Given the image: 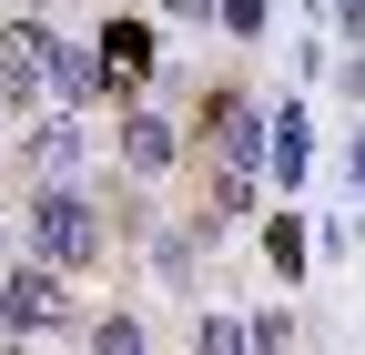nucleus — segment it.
<instances>
[{"label":"nucleus","mask_w":365,"mask_h":355,"mask_svg":"<svg viewBox=\"0 0 365 355\" xmlns=\"http://www.w3.org/2000/svg\"><path fill=\"white\" fill-rule=\"evenodd\" d=\"M213 21L234 31V41H254V31H264V0H213Z\"/></svg>","instance_id":"obj_14"},{"label":"nucleus","mask_w":365,"mask_h":355,"mask_svg":"<svg viewBox=\"0 0 365 355\" xmlns=\"http://www.w3.org/2000/svg\"><path fill=\"white\" fill-rule=\"evenodd\" d=\"M0 335H11V315H0Z\"/></svg>","instance_id":"obj_20"},{"label":"nucleus","mask_w":365,"mask_h":355,"mask_svg":"<svg viewBox=\"0 0 365 355\" xmlns=\"http://www.w3.org/2000/svg\"><path fill=\"white\" fill-rule=\"evenodd\" d=\"M264 254H274V274H304V224H294V213H274V224H264Z\"/></svg>","instance_id":"obj_11"},{"label":"nucleus","mask_w":365,"mask_h":355,"mask_svg":"<svg viewBox=\"0 0 365 355\" xmlns=\"http://www.w3.org/2000/svg\"><path fill=\"white\" fill-rule=\"evenodd\" d=\"M91 355H153L143 315H91Z\"/></svg>","instance_id":"obj_10"},{"label":"nucleus","mask_w":365,"mask_h":355,"mask_svg":"<svg viewBox=\"0 0 365 355\" xmlns=\"http://www.w3.org/2000/svg\"><path fill=\"white\" fill-rule=\"evenodd\" d=\"M163 11H173V21H213V0H163Z\"/></svg>","instance_id":"obj_16"},{"label":"nucleus","mask_w":365,"mask_h":355,"mask_svg":"<svg viewBox=\"0 0 365 355\" xmlns=\"http://www.w3.org/2000/svg\"><path fill=\"white\" fill-rule=\"evenodd\" d=\"M335 21H345V41L365 51V0H335Z\"/></svg>","instance_id":"obj_15"},{"label":"nucleus","mask_w":365,"mask_h":355,"mask_svg":"<svg viewBox=\"0 0 365 355\" xmlns=\"http://www.w3.org/2000/svg\"><path fill=\"white\" fill-rule=\"evenodd\" d=\"M294 345V315H284V304H264V315L244 325V355H284Z\"/></svg>","instance_id":"obj_12"},{"label":"nucleus","mask_w":365,"mask_h":355,"mask_svg":"<svg viewBox=\"0 0 365 355\" xmlns=\"http://www.w3.org/2000/svg\"><path fill=\"white\" fill-rule=\"evenodd\" d=\"M0 315H11V335H51L71 325V274H51V264H0Z\"/></svg>","instance_id":"obj_3"},{"label":"nucleus","mask_w":365,"mask_h":355,"mask_svg":"<svg viewBox=\"0 0 365 355\" xmlns=\"http://www.w3.org/2000/svg\"><path fill=\"white\" fill-rule=\"evenodd\" d=\"M304 163H314L304 112H294V102H274V112H264V173H274V193H294V183H304Z\"/></svg>","instance_id":"obj_7"},{"label":"nucleus","mask_w":365,"mask_h":355,"mask_svg":"<svg viewBox=\"0 0 365 355\" xmlns=\"http://www.w3.org/2000/svg\"><path fill=\"white\" fill-rule=\"evenodd\" d=\"M21 163H31V173H51V183H71V173L91 163V132H81L71 112H41V122L21 132Z\"/></svg>","instance_id":"obj_4"},{"label":"nucleus","mask_w":365,"mask_h":355,"mask_svg":"<svg viewBox=\"0 0 365 355\" xmlns=\"http://www.w3.org/2000/svg\"><path fill=\"white\" fill-rule=\"evenodd\" d=\"M203 153H213V173H264V102L254 92H213L203 102Z\"/></svg>","instance_id":"obj_2"},{"label":"nucleus","mask_w":365,"mask_h":355,"mask_svg":"<svg viewBox=\"0 0 365 355\" xmlns=\"http://www.w3.org/2000/svg\"><path fill=\"white\" fill-rule=\"evenodd\" d=\"M345 92H355V102H365V51H345Z\"/></svg>","instance_id":"obj_18"},{"label":"nucleus","mask_w":365,"mask_h":355,"mask_svg":"<svg viewBox=\"0 0 365 355\" xmlns=\"http://www.w3.org/2000/svg\"><path fill=\"white\" fill-rule=\"evenodd\" d=\"M345 183H355V193H365V132H355V153H345Z\"/></svg>","instance_id":"obj_17"},{"label":"nucleus","mask_w":365,"mask_h":355,"mask_svg":"<svg viewBox=\"0 0 365 355\" xmlns=\"http://www.w3.org/2000/svg\"><path fill=\"white\" fill-rule=\"evenodd\" d=\"M112 143H122V163H132V173H173V163H182V132H173L163 112H143V102L112 122Z\"/></svg>","instance_id":"obj_5"},{"label":"nucleus","mask_w":365,"mask_h":355,"mask_svg":"<svg viewBox=\"0 0 365 355\" xmlns=\"http://www.w3.org/2000/svg\"><path fill=\"white\" fill-rule=\"evenodd\" d=\"M0 254H11V213H0Z\"/></svg>","instance_id":"obj_19"},{"label":"nucleus","mask_w":365,"mask_h":355,"mask_svg":"<svg viewBox=\"0 0 365 355\" xmlns=\"http://www.w3.org/2000/svg\"><path fill=\"white\" fill-rule=\"evenodd\" d=\"M102 254H112V224L91 213L81 183H41V193H31V264H51V274H91Z\"/></svg>","instance_id":"obj_1"},{"label":"nucleus","mask_w":365,"mask_h":355,"mask_svg":"<svg viewBox=\"0 0 365 355\" xmlns=\"http://www.w3.org/2000/svg\"><path fill=\"white\" fill-rule=\"evenodd\" d=\"M41 61H51V21H11V31H0V92H11V102L41 92Z\"/></svg>","instance_id":"obj_6"},{"label":"nucleus","mask_w":365,"mask_h":355,"mask_svg":"<svg viewBox=\"0 0 365 355\" xmlns=\"http://www.w3.org/2000/svg\"><path fill=\"white\" fill-rule=\"evenodd\" d=\"M41 92H61V102H91V92H102V61H91L81 41H61V31H51V61H41Z\"/></svg>","instance_id":"obj_8"},{"label":"nucleus","mask_w":365,"mask_h":355,"mask_svg":"<svg viewBox=\"0 0 365 355\" xmlns=\"http://www.w3.org/2000/svg\"><path fill=\"white\" fill-rule=\"evenodd\" d=\"M244 213H254V183H244V173H213V193H203L193 224H203V234H223V224H244Z\"/></svg>","instance_id":"obj_9"},{"label":"nucleus","mask_w":365,"mask_h":355,"mask_svg":"<svg viewBox=\"0 0 365 355\" xmlns=\"http://www.w3.org/2000/svg\"><path fill=\"white\" fill-rule=\"evenodd\" d=\"M193 355H244V325H234V315H203V325H193Z\"/></svg>","instance_id":"obj_13"}]
</instances>
